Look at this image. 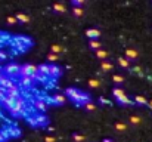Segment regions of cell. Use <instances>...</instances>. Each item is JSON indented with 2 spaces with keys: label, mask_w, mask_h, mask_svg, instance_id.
Segmentation results:
<instances>
[{
  "label": "cell",
  "mask_w": 152,
  "mask_h": 142,
  "mask_svg": "<svg viewBox=\"0 0 152 142\" xmlns=\"http://www.w3.org/2000/svg\"><path fill=\"white\" fill-rule=\"evenodd\" d=\"M101 68H102V71H112V68H114V65H112V62L111 61H102V64H101Z\"/></svg>",
  "instance_id": "11"
},
{
  "label": "cell",
  "mask_w": 152,
  "mask_h": 142,
  "mask_svg": "<svg viewBox=\"0 0 152 142\" xmlns=\"http://www.w3.org/2000/svg\"><path fill=\"white\" fill-rule=\"evenodd\" d=\"M34 80H39V82H45V80H46V76H45V74H42V73L39 71V73H37V74L34 76Z\"/></svg>",
  "instance_id": "31"
},
{
  "label": "cell",
  "mask_w": 152,
  "mask_h": 142,
  "mask_svg": "<svg viewBox=\"0 0 152 142\" xmlns=\"http://www.w3.org/2000/svg\"><path fill=\"white\" fill-rule=\"evenodd\" d=\"M65 95H66L71 101H74L75 104L84 105V104L90 102V95L83 92V90H80V89H77V88H66V89H65Z\"/></svg>",
  "instance_id": "2"
},
{
  "label": "cell",
  "mask_w": 152,
  "mask_h": 142,
  "mask_svg": "<svg viewBox=\"0 0 152 142\" xmlns=\"http://www.w3.org/2000/svg\"><path fill=\"white\" fill-rule=\"evenodd\" d=\"M50 50H52V53H61V52H64V47L59 46V45H52Z\"/></svg>",
  "instance_id": "24"
},
{
  "label": "cell",
  "mask_w": 152,
  "mask_h": 142,
  "mask_svg": "<svg viewBox=\"0 0 152 142\" xmlns=\"http://www.w3.org/2000/svg\"><path fill=\"white\" fill-rule=\"evenodd\" d=\"M3 102H4V105L7 107V110L10 111L12 116H19L24 111V108H25V102H24V99L21 96L19 98H12V96L6 95Z\"/></svg>",
  "instance_id": "1"
},
{
  "label": "cell",
  "mask_w": 152,
  "mask_h": 142,
  "mask_svg": "<svg viewBox=\"0 0 152 142\" xmlns=\"http://www.w3.org/2000/svg\"><path fill=\"white\" fill-rule=\"evenodd\" d=\"M101 102L102 104H109V101H108V99H105V98H101Z\"/></svg>",
  "instance_id": "37"
},
{
  "label": "cell",
  "mask_w": 152,
  "mask_h": 142,
  "mask_svg": "<svg viewBox=\"0 0 152 142\" xmlns=\"http://www.w3.org/2000/svg\"><path fill=\"white\" fill-rule=\"evenodd\" d=\"M0 59H6V53L0 50Z\"/></svg>",
  "instance_id": "36"
},
{
  "label": "cell",
  "mask_w": 152,
  "mask_h": 142,
  "mask_svg": "<svg viewBox=\"0 0 152 142\" xmlns=\"http://www.w3.org/2000/svg\"><path fill=\"white\" fill-rule=\"evenodd\" d=\"M48 59H49L50 62H56V61H58V56H56V53H49V55H48Z\"/></svg>",
  "instance_id": "33"
},
{
  "label": "cell",
  "mask_w": 152,
  "mask_h": 142,
  "mask_svg": "<svg viewBox=\"0 0 152 142\" xmlns=\"http://www.w3.org/2000/svg\"><path fill=\"white\" fill-rule=\"evenodd\" d=\"M148 105H149V107H151V108H152V99H151V101H149V102H148Z\"/></svg>",
  "instance_id": "40"
},
{
  "label": "cell",
  "mask_w": 152,
  "mask_h": 142,
  "mask_svg": "<svg viewBox=\"0 0 152 142\" xmlns=\"http://www.w3.org/2000/svg\"><path fill=\"white\" fill-rule=\"evenodd\" d=\"M45 142H55V138H52V136H46V138H45Z\"/></svg>",
  "instance_id": "35"
},
{
  "label": "cell",
  "mask_w": 152,
  "mask_h": 142,
  "mask_svg": "<svg viewBox=\"0 0 152 142\" xmlns=\"http://www.w3.org/2000/svg\"><path fill=\"white\" fill-rule=\"evenodd\" d=\"M72 139H74V142H86V136H83L80 133H74L72 135Z\"/></svg>",
  "instance_id": "21"
},
{
  "label": "cell",
  "mask_w": 152,
  "mask_h": 142,
  "mask_svg": "<svg viewBox=\"0 0 152 142\" xmlns=\"http://www.w3.org/2000/svg\"><path fill=\"white\" fill-rule=\"evenodd\" d=\"M1 76H3V71H1V70H0V77H1Z\"/></svg>",
  "instance_id": "41"
},
{
  "label": "cell",
  "mask_w": 152,
  "mask_h": 142,
  "mask_svg": "<svg viewBox=\"0 0 152 142\" xmlns=\"http://www.w3.org/2000/svg\"><path fill=\"white\" fill-rule=\"evenodd\" d=\"M7 96H12V98H19V89L16 86H13L12 89L7 90Z\"/></svg>",
  "instance_id": "15"
},
{
  "label": "cell",
  "mask_w": 152,
  "mask_h": 142,
  "mask_svg": "<svg viewBox=\"0 0 152 142\" xmlns=\"http://www.w3.org/2000/svg\"><path fill=\"white\" fill-rule=\"evenodd\" d=\"M0 142H1V141H0Z\"/></svg>",
  "instance_id": "42"
},
{
  "label": "cell",
  "mask_w": 152,
  "mask_h": 142,
  "mask_svg": "<svg viewBox=\"0 0 152 142\" xmlns=\"http://www.w3.org/2000/svg\"><path fill=\"white\" fill-rule=\"evenodd\" d=\"M53 10L58 12V13H64V12H66V7H65L64 3H55L53 4Z\"/></svg>",
  "instance_id": "12"
},
{
  "label": "cell",
  "mask_w": 152,
  "mask_h": 142,
  "mask_svg": "<svg viewBox=\"0 0 152 142\" xmlns=\"http://www.w3.org/2000/svg\"><path fill=\"white\" fill-rule=\"evenodd\" d=\"M33 77H22V85L24 86H31L33 85Z\"/></svg>",
  "instance_id": "27"
},
{
  "label": "cell",
  "mask_w": 152,
  "mask_h": 142,
  "mask_svg": "<svg viewBox=\"0 0 152 142\" xmlns=\"http://www.w3.org/2000/svg\"><path fill=\"white\" fill-rule=\"evenodd\" d=\"M112 80H114V83H115V85H121V83L124 82V77H123V76H120V74H114Z\"/></svg>",
  "instance_id": "22"
},
{
  "label": "cell",
  "mask_w": 152,
  "mask_h": 142,
  "mask_svg": "<svg viewBox=\"0 0 152 142\" xmlns=\"http://www.w3.org/2000/svg\"><path fill=\"white\" fill-rule=\"evenodd\" d=\"M37 73H39V68L33 64H25V65L21 67V76L22 77H33L34 79V76Z\"/></svg>",
  "instance_id": "4"
},
{
  "label": "cell",
  "mask_w": 152,
  "mask_h": 142,
  "mask_svg": "<svg viewBox=\"0 0 152 142\" xmlns=\"http://www.w3.org/2000/svg\"><path fill=\"white\" fill-rule=\"evenodd\" d=\"M87 83H89L90 88H99V86H101V82H99L98 79H90Z\"/></svg>",
  "instance_id": "23"
},
{
  "label": "cell",
  "mask_w": 152,
  "mask_h": 142,
  "mask_svg": "<svg viewBox=\"0 0 152 142\" xmlns=\"http://www.w3.org/2000/svg\"><path fill=\"white\" fill-rule=\"evenodd\" d=\"M39 71L45 76H50V65L49 64H42V65H39Z\"/></svg>",
  "instance_id": "10"
},
{
  "label": "cell",
  "mask_w": 152,
  "mask_h": 142,
  "mask_svg": "<svg viewBox=\"0 0 152 142\" xmlns=\"http://www.w3.org/2000/svg\"><path fill=\"white\" fill-rule=\"evenodd\" d=\"M72 13H74V16H81L83 15V9L81 7H72Z\"/></svg>",
  "instance_id": "30"
},
{
  "label": "cell",
  "mask_w": 152,
  "mask_h": 142,
  "mask_svg": "<svg viewBox=\"0 0 152 142\" xmlns=\"http://www.w3.org/2000/svg\"><path fill=\"white\" fill-rule=\"evenodd\" d=\"M50 76L52 77H59L61 76V70L56 65H50Z\"/></svg>",
  "instance_id": "16"
},
{
  "label": "cell",
  "mask_w": 152,
  "mask_h": 142,
  "mask_svg": "<svg viewBox=\"0 0 152 142\" xmlns=\"http://www.w3.org/2000/svg\"><path fill=\"white\" fill-rule=\"evenodd\" d=\"M0 141H1V142H4V135H3L1 132H0Z\"/></svg>",
  "instance_id": "38"
},
{
  "label": "cell",
  "mask_w": 152,
  "mask_h": 142,
  "mask_svg": "<svg viewBox=\"0 0 152 142\" xmlns=\"http://www.w3.org/2000/svg\"><path fill=\"white\" fill-rule=\"evenodd\" d=\"M102 142H114V141H112V139H109V138H106V139H103Z\"/></svg>",
  "instance_id": "39"
},
{
  "label": "cell",
  "mask_w": 152,
  "mask_h": 142,
  "mask_svg": "<svg viewBox=\"0 0 152 142\" xmlns=\"http://www.w3.org/2000/svg\"><path fill=\"white\" fill-rule=\"evenodd\" d=\"M137 56H139V53H137V50L136 49H133V47H127L126 49V58L130 61V59H137Z\"/></svg>",
  "instance_id": "9"
},
{
  "label": "cell",
  "mask_w": 152,
  "mask_h": 142,
  "mask_svg": "<svg viewBox=\"0 0 152 142\" xmlns=\"http://www.w3.org/2000/svg\"><path fill=\"white\" fill-rule=\"evenodd\" d=\"M16 19H18L19 22H24V24L30 22V16H28V15H25V13H22V12L16 13Z\"/></svg>",
  "instance_id": "14"
},
{
  "label": "cell",
  "mask_w": 152,
  "mask_h": 142,
  "mask_svg": "<svg viewBox=\"0 0 152 142\" xmlns=\"http://www.w3.org/2000/svg\"><path fill=\"white\" fill-rule=\"evenodd\" d=\"M36 108L40 110V111H45L46 110V104L43 101H36Z\"/></svg>",
  "instance_id": "28"
},
{
  "label": "cell",
  "mask_w": 152,
  "mask_h": 142,
  "mask_svg": "<svg viewBox=\"0 0 152 142\" xmlns=\"http://www.w3.org/2000/svg\"><path fill=\"white\" fill-rule=\"evenodd\" d=\"M118 64H120V67H123V68H129L130 67V62H129V59L124 56V58H118Z\"/></svg>",
  "instance_id": "18"
},
{
  "label": "cell",
  "mask_w": 152,
  "mask_h": 142,
  "mask_svg": "<svg viewBox=\"0 0 152 142\" xmlns=\"http://www.w3.org/2000/svg\"><path fill=\"white\" fill-rule=\"evenodd\" d=\"M83 107H84L87 111H95V110H96V105H95L92 101H90V102H87V104H84Z\"/></svg>",
  "instance_id": "29"
},
{
  "label": "cell",
  "mask_w": 152,
  "mask_h": 142,
  "mask_svg": "<svg viewBox=\"0 0 152 142\" xmlns=\"http://www.w3.org/2000/svg\"><path fill=\"white\" fill-rule=\"evenodd\" d=\"M4 74L10 76V77H16V76H21V67L15 62H9L6 67H4Z\"/></svg>",
  "instance_id": "5"
},
{
  "label": "cell",
  "mask_w": 152,
  "mask_h": 142,
  "mask_svg": "<svg viewBox=\"0 0 152 142\" xmlns=\"http://www.w3.org/2000/svg\"><path fill=\"white\" fill-rule=\"evenodd\" d=\"M71 3H72V7H80L84 4V0H72Z\"/></svg>",
  "instance_id": "32"
},
{
  "label": "cell",
  "mask_w": 152,
  "mask_h": 142,
  "mask_svg": "<svg viewBox=\"0 0 152 142\" xmlns=\"http://www.w3.org/2000/svg\"><path fill=\"white\" fill-rule=\"evenodd\" d=\"M96 58H98V59H101V61H106V58H108V52H106L105 49H99V50H96Z\"/></svg>",
  "instance_id": "13"
},
{
  "label": "cell",
  "mask_w": 152,
  "mask_h": 142,
  "mask_svg": "<svg viewBox=\"0 0 152 142\" xmlns=\"http://www.w3.org/2000/svg\"><path fill=\"white\" fill-rule=\"evenodd\" d=\"M86 36H87L90 40H98L99 36H101V31H99L98 28H89V30L86 31Z\"/></svg>",
  "instance_id": "7"
},
{
  "label": "cell",
  "mask_w": 152,
  "mask_h": 142,
  "mask_svg": "<svg viewBox=\"0 0 152 142\" xmlns=\"http://www.w3.org/2000/svg\"><path fill=\"white\" fill-rule=\"evenodd\" d=\"M112 95L115 96V99L120 102V104H123V105H129L132 101L129 99V96L126 95V92L121 89V88H114L112 89Z\"/></svg>",
  "instance_id": "3"
},
{
  "label": "cell",
  "mask_w": 152,
  "mask_h": 142,
  "mask_svg": "<svg viewBox=\"0 0 152 142\" xmlns=\"http://www.w3.org/2000/svg\"><path fill=\"white\" fill-rule=\"evenodd\" d=\"M65 95H61V93H56V95H53L50 98V102L52 104H55V105H62L64 102H65Z\"/></svg>",
  "instance_id": "8"
},
{
  "label": "cell",
  "mask_w": 152,
  "mask_h": 142,
  "mask_svg": "<svg viewBox=\"0 0 152 142\" xmlns=\"http://www.w3.org/2000/svg\"><path fill=\"white\" fill-rule=\"evenodd\" d=\"M6 22H7L9 25H15V24L18 22V19H16V16H12V15H9V16L6 18Z\"/></svg>",
  "instance_id": "26"
},
{
  "label": "cell",
  "mask_w": 152,
  "mask_h": 142,
  "mask_svg": "<svg viewBox=\"0 0 152 142\" xmlns=\"http://www.w3.org/2000/svg\"><path fill=\"white\" fill-rule=\"evenodd\" d=\"M115 129H117L118 132H124V130L127 129V126H126L124 123H121V121H117V123H115Z\"/></svg>",
  "instance_id": "25"
},
{
  "label": "cell",
  "mask_w": 152,
  "mask_h": 142,
  "mask_svg": "<svg viewBox=\"0 0 152 142\" xmlns=\"http://www.w3.org/2000/svg\"><path fill=\"white\" fill-rule=\"evenodd\" d=\"M89 46L92 47L95 52H96V50H99V49H102L101 43H99V40H90V42H89Z\"/></svg>",
  "instance_id": "17"
},
{
  "label": "cell",
  "mask_w": 152,
  "mask_h": 142,
  "mask_svg": "<svg viewBox=\"0 0 152 142\" xmlns=\"http://www.w3.org/2000/svg\"><path fill=\"white\" fill-rule=\"evenodd\" d=\"M129 121H130L132 124L136 126V124H140V123H142V118H140L139 116H132V117L129 118Z\"/></svg>",
  "instance_id": "20"
},
{
  "label": "cell",
  "mask_w": 152,
  "mask_h": 142,
  "mask_svg": "<svg viewBox=\"0 0 152 142\" xmlns=\"http://www.w3.org/2000/svg\"><path fill=\"white\" fill-rule=\"evenodd\" d=\"M134 102L139 104V105H145V104H148L146 98H143L142 95H136V96H134Z\"/></svg>",
  "instance_id": "19"
},
{
  "label": "cell",
  "mask_w": 152,
  "mask_h": 142,
  "mask_svg": "<svg viewBox=\"0 0 152 142\" xmlns=\"http://www.w3.org/2000/svg\"><path fill=\"white\" fill-rule=\"evenodd\" d=\"M37 123L45 124V123H46V117H45V116H39V117H37Z\"/></svg>",
  "instance_id": "34"
},
{
  "label": "cell",
  "mask_w": 152,
  "mask_h": 142,
  "mask_svg": "<svg viewBox=\"0 0 152 142\" xmlns=\"http://www.w3.org/2000/svg\"><path fill=\"white\" fill-rule=\"evenodd\" d=\"M0 86L3 88V89H6V90H9V89H12L13 86H16L12 80H9V79H6L4 76H1L0 77Z\"/></svg>",
  "instance_id": "6"
}]
</instances>
